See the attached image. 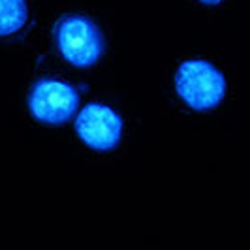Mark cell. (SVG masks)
I'll return each instance as SVG.
<instances>
[{"label": "cell", "mask_w": 250, "mask_h": 250, "mask_svg": "<svg viewBox=\"0 0 250 250\" xmlns=\"http://www.w3.org/2000/svg\"><path fill=\"white\" fill-rule=\"evenodd\" d=\"M77 104L79 96L74 87L62 81H40L28 98L32 115L45 125L68 123L74 117Z\"/></svg>", "instance_id": "3"}, {"label": "cell", "mask_w": 250, "mask_h": 250, "mask_svg": "<svg viewBox=\"0 0 250 250\" xmlns=\"http://www.w3.org/2000/svg\"><path fill=\"white\" fill-rule=\"evenodd\" d=\"M77 136L90 149L111 150L119 145L123 136V121L111 107L102 104H88L77 115Z\"/></svg>", "instance_id": "4"}, {"label": "cell", "mask_w": 250, "mask_h": 250, "mask_svg": "<svg viewBox=\"0 0 250 250\" xmlns=\"http://www.w3.org/2000/svg\"><path fill=\"white\" fill-rule=\"evenodd\" d=\"M177 94L196 111L214 109L226 96V79L207 61H187L175 74Z\"/></svg>", "instance_id": "1"}, {"label": "cell", "mask_w": 250, "mask_h": 250, "mask_svg": "<svg viewBox=\"0 0 250 250\" xmlns=\"http://www.w3.org/2000/svg\"><path fill=\"white\" fill-rule=\"evenodd\" d=\"M57 43L64 59L77 68L96 64L104 51V38L98 26L81 15L66 17L59 25Z\"/></svg>", "instance_id": "2"}, {"label": "cell", "mask_w": 250, "mask_h": 250, "mask_svg": "<svg viewBox=\"0 0 250 250\" xmlns=\"http://www.w3.org/2000/svg\"><path fill=\"white\" fill-rule=\"evenodd\" d=\"M28 8L25 0H0V36H12L25 26Z\"/></svg>", "instance_id": "5"}, {"label": "cell", "mask_w": 250, "mask_h": 250, "mask_svg": "<svg viewBox=\"0 0 250 250\" xmlns=\"http://www.w3.org/2000/svg\"><path fill=\"white\" fill-rule=\"evenodd\" d=\"M201 4H207V6H216V4H220L222 0H200Z\"/></svg>", "instance_id": "6"}]
</instances>
